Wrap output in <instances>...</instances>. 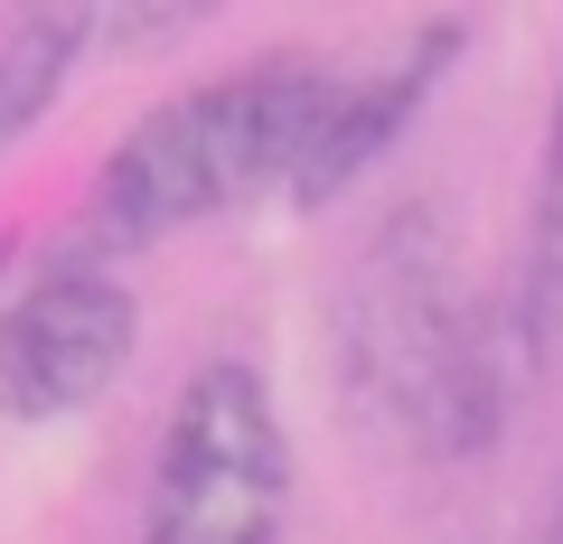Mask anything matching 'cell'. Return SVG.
I'll return each instance as SVG.
<instances>
[{
	"label": "cell",
	"mask_w": 563,
	"mask_h": 544,
	"mask_svg": "<svg viewBox=\"0 0 563 544\" xmlns=\"http://www.w3.org/2000/svg\"><path fill=\"white\" fill-rule=\"evenodd\" d=\"M517 347L536 376H563V95L544 122V169H536V207H526V263H517Z\"/></svg>",
	"instance_id": "cell-6"
},
{
	"label": "cell",
	"mask_w": 563,
	"mask_h": 544,
	"mask_svg": "<svg viewBox=\"0 0 563 544\" xmlns=\"http://www.w3.org/2000/svg\"><path fill=\"white\" fill-rule=\"evenodd\" d=\"M0 273H10V244H0Z\"/></svg>",
	"instance_id": "cell-9"
},
{
	"label": "cell",
	"mask_w": 563,
	"mask_h": 544,
	"mask_svg": "<svg viewBox=\"0 0 563 544\" xmlns=\"http://www.w3.org/2000/svg\"><path fill=\"white\" fill-rule=\"evenodd\" d=\"M451 57H461V20H422V29H404L376 66H339V85H329V103H320V132H310V151H301V179H291L282 207L347 198V188L395 151L404 122L442 95Z\"/></svg>",
	"instance_id": "cell-5"
},
{
	"label": "cell",
	"mask_w": 563,
	"mask_h": 544,
	"mask_svg": "<svg viewBox=\"0 0 563 544\" xmlns=\"http://www.w3.org/2000/svg\"><path fill=\"white\" fill-rule=\"evenodd\" d=\"M329 85H339L329 57L282 47V57H244V66H225V76L188 85V95L151 103V113L103 151L76 254L113 263V254L188 235V225H207V217H235V207H254V198H291Z\"/></svg>",
	"instance_id": "cell-2"
},
{
	"label": "cell",
	"mask_w": 563,
	"mask_h": 544,
	"mask_svg": "<svg viewBox=\"0 0 563 544\" xmlns=\"http://www.w3.org/2000/svg\"><path fill=\"white\" fill-rule=\"evenodd\" d=\"M85 38H95V10H10L0 20V151L57 103V85L85 57Z\"/></svg>",
	"instance_id": "cell-7"
},
{
	"label": "cell",
	"mask_w": 563,
	"mask_h": 544,
	"mask_svg": "<svg viewBox=\"0 0 563 544\" xmlns=\"http://www.w3.org/2000/svg\"><path fill=\"white\" fill-rule=\"evenodd\" d=\"M282 525H291V432L273 385L244 357L188 366L151 451L141 544H282Z\"/></svg>",
	"instance_id": "cell-3"
},
{
	"label": "cell",
	"mask_w": 563,
	"mask_h": 544,
	"mask_svg": "<svg viewBox=\"0 0 563 544\" xmlns=\"http://www.w3.org/2000/svg\"><path fill=\"white\" fill-rule=\"evenodd\" d=\"M141 301L113 263L57 254L20 301H0V423H76L122 385Z\"/></svg>",
	"instance_id": "cell-4"
},
{
	"label": "cell",
	"mask_w": 563,
	"mask_h": 544,
	"mask_svg": "<svg viewBox=\"0 0 563 544\" xmlns=\"http://www.w3.org/2000/svg\"><path fill=\"white\" fill-rule=\"evenodd\" d=\"M339 376L413 460H479L526 376L517 310L488 301L432 207H395L366 235L339 301Z\"/></svg>",
	"instance_id": "cell-1"
},
{
	"label": "cell",
	"mask_w": 563,
	"mask_h": 544,
	"mask_svg": "<svg viewBox=\"0 0 563 544\" xmlns=\"http://www.w3.org/2000/svg\"><path fill=\"white\" fill-rule=\"evenodd\" d=\"M536 544H563V479H554V507H544V525H536Z\"/></svg>",
	"instance_id": "cell-8"
}]
</instances>
